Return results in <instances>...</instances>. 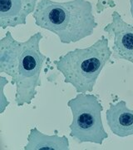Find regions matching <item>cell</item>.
<instances>
[{
    "label": "cell",
    "mask_w": 133,
    "mask_h": 150,
    "mask_svg": "<svg viewBox=\"0 0 133 150\" xmlns=\"http://www.w3.org/2000/svg\"><path fill=\"white\" fill-rule=\"evenodd\" d=\"M32 17L37 26L56 34L66 44L91 36L97 27L93 7L88 0L64 3L40 0Z\"/></svg>",
    "instance_id": "1"
},
{
    "label": "cell",
    "mask_w": 133,
    "mask_h": 150,
    "mask_svg": "<svg viewBox=\"0 0 133 150\" xmlns=\"http://www.w3.org/2000/svg\"><path fill=\"white\" fill-rule=\"evenodd\" d=\"M112 55L109 41L101 36L85 48H75L53 61L63 75L64 83H70L77 93L92 92L101 70Z\"/></svg>",
    "instance_id": "2"
},
{
    "label": "cell",
    "mask_w": 133,
    "mask_h": 150,
    "mask_svg": "<svg viewBox=\"0 0 133 150\" xmlns=\"http://www.w3.org/2000/svg\"><path fill=\"white\" fill-rule=\"evenodd\" d=\"M41 33L21 42L19 52L11 73V83L16 86L15 103L18 107L30 104L41 87V71L47 57L40 51Z\"/></svg>",
    "instance_id": "3"
},
{
    "label": "cell",
    "mask_w": 133,
    "mask_h": 150,
    "mask_svg": "<svg viewBox=\"0 0 133 150\" xmlns=\"http://www.w3.org/2000/svg\"><path fill=\"white\" fill-rule=\"evenodd\" d=\"M68 106L72 115L70 136L78 144H102L108 134L102 123L103 107L97 97L91 93H77L68 102Z\"/></svg>",
    "instance_id": "4"
},
{
    "label": "cell",
    "mask_w": 133,
    "mask_h": 150,
    "mask_svg": "<svg viewBox=\"0 0 133 150\" xmlns=\"http://www.w3.org/2000/svg\"><path fill=\"white\" fill-rule=\"evenodd\" d=\"M103 30L113 36L112 55L116 59H122L133 64V25L122 19L117 11L112 14V22Z\"/></svg>",
    "instance_id": "5"
},
{
    "label": "cell",
    "mask_w": 133,
    "mask_h": 150,
    "mask_svg": "<svg viewBox=\"0 0 133 150\" xmlns=\"http://www.w3.org/2000/svg\"><path fill=\"white\" fill-rule=\"evenodd\" d=\"M37 0H0V27L15 28L27 23V18L33 13Z\"/></svg>",
    "instance_id": "6"
},
{
    "label": "cell",
    "mask_w": 133,
    "mask_h": 150,
    "mask_svg": "<svg viewBox=\"0 0 133 150\" xmlns=\"http://www.w3.org/2000/svg\"><path fill=\"white\" fill-rule=\"evenodd\" d=\"M106 118L113 134L121 138L133 135V110L128 108L124 100L110 103L106 112Z\"/></svg>",
    "instance_id": "7"
},
{
    "label": "cell",
    "mask_w": 133,
    "mask_h": 150,
    "mask_svg": "<svg viewBox=\"0 0 133 150\" xmlns=\"http://www.w3.org/2000/svg\"><path fill=\"white\" fill-rule=\"evenodd\" d=\"M25 150H68L69 141L66 136L48 135L40 132L37 127L30 130Z\"/></svg>",
    "instance_id": "8"
},
{
    "label": "cell",
    "mask_w": 133,
    "mask_h": 150,
    "mask_svg": "<svg viewBox=\"0 0 133 150\" xmlns=\"http://www.w3.org/2000/svg\"><path fill=\"white\" fill-rule=\"evenodd\" d=\"M8 80L4 76H0V113H4L7 107L9 105V101L4 94V87L8 84Z\"/></svg>",
    "instance_id": "9"
},
{
    "label": "cell",
    "mask_w": 133,
    "mask_h": 150,
    "mask_svg": "<svg viewBox=\"0 0 133 150\" xmlns=\"http://www.w3.org/2000/svg\"><path fill=\"white\" fill-rule=\"evenodd\" d=\"M115 3L112 0H97L96 4V13H101L102 11L104 10L107 6H110L111 8L115 7Z\"/></svg>",
    "instance_id": "10"
},
{
    "label": "cell",
    "mask_w": 133,
    "mask_h": 150,
    "mask_svg": "<svg viewBox=\"0 0 133 150\" xmlns=\"http://www.w3.org/2000/svg\"><path fill=\"white\" fill-rule=\"evenodd\" d=\"M130 4H131V13L133 18V0H130Z\"/></svg>",
    "instance_id": "11"
}]
</instances>
